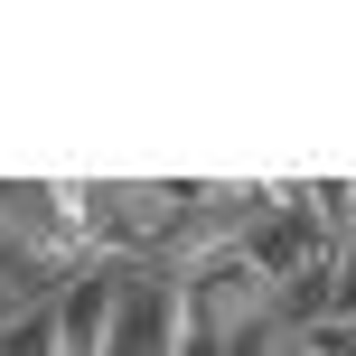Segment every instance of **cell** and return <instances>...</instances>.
Returning a JSON list of instances; mask_svg holds the SVG:
<instances>
[{"label": "cell", "instance_id": "6", "mask_svg": "<svg viewBox=\"0 0 356 356\" xmlns=\"http://www.w3.org/2000/svg\"><path fill=\"white\" fill-rule=\"evenodd\" d=\"M0 356H56V300H38L19 328H0Z\"/></svg>", "mask_w": 356, "mask_h": 356}, {"label": "cell", "instance_id": "3", "mask_svg": "<svg viewBox=\"0 0 356 356\" xmlns=\"http://www.w3.org/2000/svg\"><path fill=\"white\" fill-rule=\"evenodd\" d=\"M131 263H75L56 282V356H104L113 347V309H122Z\"/></svg>", "mask_w": 356, "mask_h": 356}, {"label": "cell", "instance_id": "5", "mask_svg": "<svg viewBox=\"0 0 356 356\" xmlns=\"http://www.w3.org/2000/svg\"><path fill=\"white\" fill-rule=\"evenodd\" d=\"M244 263L263 272L272 291H291L300 272H328V263H338V234H328L319 216H300V207H272L263 225L244 234Z\"/></svg>", "mask_w": 356, "mask_h": 356}, {"label": "cell", "instance_id": "2", "mask_svg": "<svg viewBox=\"0 0 356 356\" xmlns=\"http://www.w3.org/2000/svg\"><path fill=\"white\" fill-rule=\"evenodd\" d=\"M178 291H188V328H253V319H282L272 309V282L244 263V244L234 253H216V263H197V272H178Z\"/></svg>", "mask_w": 356, "mask_h": 356}, {"label": "cell", "instance_id": "7", "mask_svg": "<svg viewBox=\"0 0 356 356\" xmlns=\"http://www.w3.org/2000/svg\"><path fill=\"white\" fill-rule=\"evenodd\" d=\"M291 347H300V356H356V319H319V328H300Z\"/></svg>", "mask_w": 356, "mask_h": 356}, {"label": "cell", "instance_id": "9", "mask_svg": "<svg viewBox=\"0 0 356 356\" xmlns=\"http://www.w3.org/2000/svg\"><path fill=\"white\" fill-rule=\"evenodd\" d=\"M282 356H300V347H282Z\"/></svg>", "mask_w": 356, "mask_h": 356}, {"label": "cell", "instance_id": "4", "mask_svg": "<svg viewBox=\"0 0 356 356\" xmlns=\"http://www.w3.org/2000/svg\"><path fill=\"white\" fill-rule=\"evenodd\" d=\"M0 234H19L47 263H85V234H75L66 178H0Z\"/></svg>", "mask_w": 356, "mask_h": 356}, {"label": "cell", "instance_id": "1", "mask_svg": "<svg viewBox=\"0 0 356 356\" xmlns=\"http://www.w3.org/2000/svg\"><path fill=\"white\" fill-rule=\"evenodd\" d=\"M178 347H188V291H178V272L169 263H131L104 356H178Z\"/></svg>", "mask_w": 356, "mask_h": 356}, {"label": "cell", "instance_id": "8", "mask_svg": "<svg viewBox=\"0 0 356 356\" xmlns=\"http://www.w3.org/2000/svg\"><path fill=\"white\" fill-rule=\"evenodd\" d=\"M328 319H356V234L338 244V309H328Z\"/></svg>", "mask_w": 356, "mask_h": 356}]
</instances>
